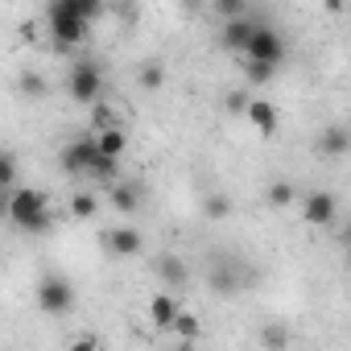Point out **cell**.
<instances>
[{"label":"cell","instance_id":"9a60e30c","mask_svg":"<svg viewBox=\"0 0 351 351\" xmlns=\"http://www.w3.org/2000/svg\"><path fill=\"white\" fill-rule=\"evenodd\" d=\"M112 207H116L120 215H132V211L141 207V191H136L132 182H116V186H112Z\"/></svg>","mask_w":351,"mask_h":351},{"label":"cell","instance_id":"7a4b0ae2","mask_svg":"<svg viewBox=\"0 0 351 351\" xmlns=\"http://www.w3.org/2000/svg\"><path fill=\"white\" fill-rule=\"evenodd\" d=\"M66 91H71V99L83 104V108L99 104V95H104V71H99V62L79 58V62L71 66V75H66Z\"/></svg>","mask_w":351,"mask_h":351},{"label":"cell","instance_id":"f1b7e54d","mask_svg":"<svg viewBox=\"0 0 351 351\" xmlns=\"http://www.w3.org/2000/svg\"><path fill=\"white\" fill-rule=\"evenodd\" d=\"M66 351H99V339L95 335H79V339H71Z\"/></svg>","mask_w":351,"mask_h":351},{"label":"cell","instance_id":"4316f807","mask_svg":"<svg viewBox=\"0 0 351 351\" xmlns=\"http://www.w3.org/2000/svg\"><path fill=\"white\" fill-rule=\"evenodd\" d=\"M273 71H277V66H265V62H248V66H244L248 83H269V79H273Z\"/></svg>","mask_w":351,"mask_h":351},{"label":"cell","instance_id":"f546056e","mask_svg":"<svg viewBox=\"0 0 351 351\" xmlns=\"http://www.w3.org/2000/svg\"><path fill=\"white\" fill-rule=\"evenodd\" d=\"M244 104H248L244 91H232V95H228V108H232V112H244Z\"/></svg>","mask_w":351,"mask_h":351},{"label":"cell","instance_id":"d6986e66","mask_svg":"<svg viewBox=\"0 0 351 351\" xmlns=\"http://www.w3.org/2000/svg\"><path fill=\"white\" fill-rule=\"evenodd\" d=\"M261 343H265L269 351H285V347H289V330H285L281 322H269V326H261Z\"/></svg>","mask_w":351,"mask_h":351},{"label":"cell","instance_id":"3957f363","mask_svg":"<svg viewBox=\"0 0 351 351\" xmlns=\"http://www.w3.org/2000/svg\"><path fill=\"white\" fill-rule=\"evenodd\" d=\"M34 298H38V310H42V314H54V318H62V314L75 310V285H71L62 273H42Z\"/></svg>","mask_w":351,"mask_h":351},{"label":"cell","instance_id":"8fae6325","mask_svg":"<svg viewBox=\"0 0 351 351\" xmlns=\"http://www.w3.org/2000/svg\"><path fill=\"white\" fill-rule=\"evenodd\" d=\"M141 248H145V240H141L136 228H112L108 232V252L112 256H136Z\"/></svg>","mask_w":351,"mask_h":351},{"label":"cell","instance_id":"8992f818","mask_svg":"<svg viewBox=\"0 0 351 351\" xmlns=\"http://www.w3.org/2000/svg\"><path fill=\"white\" fill-rule=\"evenodd\" d=\"M42 211H50V195H46V191H38V186H21V191L9 195V219H13L17 228H25V223L38 219Z\"/></svg>","mask_w":351,"mask_h":351},{"label":"cell","instance_id":"484cf974","mask_svg":"<svg viewBox=\"0 0 351 351\" xmlns=\"http://www.w3.org/2000/svg\"><path fill=\"white\" fill-rule=\"evenodd\" d=\"M21 232H25V236H46V232H54V211H42V215L29 219Z\"/></svg>","mask_w":351,"mask_h":351},{"label":"cell","instance_id":"7402d4cb","mask_svg":"<svg viewBox=\"0 0 351 351\" xmlns=\"http://www.w3.org/2000/svg\"><path fill=\"white\" fill-rule=\"evenodd\" d=\"M13 182H17V157L0 149V191H13Z\"/></svg>","mask_w":351,"mask_h":351},{"label":"cell","instance_id":"cb8c5ba5","mask_svg":"<svg viewBox=\"0 0 351 351\" xmlns=\"http://www.w3.org/2000/svg\"><path fill=\"white\" fill-rule=\"evenodd\" d=\"M91 124H95V132H104V128H116L120 116L112 108H104V104H91Z\"/></svg>","mask_w":351,"mask_h":351},{"label":"cell","instance_id":"44dd1931","mask_svg":"<svg viewBox=\"0 0 351 351\" xmlns=\"http://www.w3.org/2000/svg\"><path fill=\"white\" fill-rule=\"evenodd\" d=\"M136 83H141L145 91H157V87L165 83V66H161V62H145L141 75H136Z\"/></svg>","mask_w":351,"mask_h":351},{"label":"cell","instance_id":"7c38bea8","mask_svg":"<svg viewBox=\"0 0 351 351\" xmlns=\"http://www.w3.org/2000/svg\"><path fill=\"white\" fill-rule=\"evenodd\" d=\"M182 306H178V298L173 293H153L149 298V322L157 326V330H169V322H173V314H178Z\"/></svg>","mask_w":351,"mask_h":351},{"label":"cell","instance_id":"e0dca14e","mask_svg":"<svg viewBox=\"0 0 351 351\" xmlns=\"http://www.w3.org/2000/svg\"><path fill=\"white\" fill-rule=\"evenodd\" d=\"M62 9H66L75 21H83V25H91V21L104 13V5H99V0H62Z\"/></svg>","mask_w":351,"mask_h":351},{"label":"cell","instance_id":"5b68a950","mask_svg":"<svg viewBox=\"0 0 351 351\" xmlns=\"http://www.w3.org/2000/svg\"><path fill=\"white\" fill-rule=\"evenodd\" d=\"M244 54H248V62H265V66H277V62L285 58V38H281L273 25L256 21V29H252L248 46H244Z\"/></svg>","mask_w":351,"mask_h":351},{"label":"cell","instance_id":"2e32d148","mask_svg":"<svg viewBox=\"0 0 351 351\" xmlns=\"http://www.w3.org/2000/svg\"><path fill=\"white\" fill-rule=\"evenodd\" d=\"M265 203L281 211V207L298 203V186H293V182H285V178H277V182H269V191H265Z\"/></svg>","mask_w":351,"mask_h":351},{"label":"cell","instance_id":"9c48e42d","mask_svg":"<svg viewBox=\"0 0 351 351\" xmlns=\"http://www.w3.org/2000/svg\"><path fill=\"white\" fill-rule=\"evenodd\" d=\"M252 29H256V17H252V9H248V13H244V17H236V21H223L219 42H223L228 50H244V46H248V38H252Z\"/></svg>","mask_w":351,"mask_h":351},{"label":"cell","instance_id":"5bb4252c","mask_svg":"<svg viewBox=\"0 0 351 351\" xmlns=\"http://www.w3.org/2000/svg\"><path fill=\"white\" fill-rule=\"evenodd\" d=\"M153 269H157V277H165L169 285H186V281H191V269H186L178 256H157Z\"/></svg>","mask_w":351,"mask_h":351},{"label":"cell","instance_id":"4fadbf2b","mask_svg":"<svg viewBox=\"0 0 351 351\" xmlns=\"http://www.w3.org/2000/svg\"><path fill=\"white\" fill-rule=\"evenodd\" d=\"M351 149V132L343 128V124H330L326 132H318V153H326V157H343Z\"/></svg>","mask_w":351,"mask_h":351},{"label":"cell","instance_id":"83f0119b","mask_svg":"<svg viewBox=\"0 0 351 351\" xmlns=\"http://www.w3.org/2000/svg\"><path fill=\"white\" fill-rule=\"evenodd\" d=\"M203 211H207V215H211V219H223V215H228V211H232V203H228V195H211V199H207V207H203Z\"/></svg>","mask_w":351,"mask_h":351},{"label":"cell","instance_id":"6da1fadb","mask_svg":"<svg viewBox=\"0 0 351 351\" xmlns=\"http://www.w3.org/2000/svg\"><path fill=\"white\" fill-rule=\"evenodd\" d=\"M62 169H66V173H87V178H95V182H116L120 161L99 157L95 141H91V136H79V141H71V145L62 149Z\"/></svg>","mask_w":351,"mask_h":351},{"label":"cell","instance_id":"30bf717a","mask_svg":"<svg viewBox=\"0 0 351 351\" xmlns=\"http://www.w3.org/2000/svg\"><path fill=\"white\" fill-rule=\"evenodd\" d=\"M91 141H95L99 157H108V161H120V157H124V149H128V132H124V124L104 128V132H91Z\"/></svg>","mask_w":351,"mask_h":351},{"label":"cell","instance_id":"ffe728a7","mask_svg":"<svg viewBox=\"0 0 351 351\" xmlns=\"http://www.w3.org/2000/svg\"><path fill=\"white\" fill-rule=\"evenodd\" d=\"M17 87H21V95H25V99H42V95H46V79H42L38 71H21Z\"/></svg>","mask_w":351,"mask_h":351},{"label":"cell","instance_id":"277c9868","mask_svg":"<svg viewBox=\"0 0 351 351\" xmlns=\"http://www.w3.org/2000/svg\"><path fill=\"white\" fill-rule=\"evenodd\" d=\"M46 29H50V38H54V46H58V50H75V46H83V42H87V25H83V21H75V17L62 9V0L46 9Z\"/></svg>","mask_w":351,"mask_h":351},{"label":"cell","instance_id":"ba28073f","mask_svg":"<svg viewBox=\"0 0 351 351\" xmlns=\"http://www.w3.org/2000/svg\"><path fill=\"white\" fill-rule=\"evenodd\" d=\"M244 116H248V124H252L261 136H277L281 116H277V108H273L269 99H248V104H244Z\"/></svg>","mask_w":351,"mask_h":351},{"label":"cell","instance_id":"ac0fdd59","mask_svg":"<svg viewBox=\"0 0 351 351\" xmlns=\"http://www.w3.org/2000/svg\"><path fill=\"white\" fill-rule=\"evenodd\" d=\"M169 330H173V335H182V339H195V335L203 330V322H199V314L178 310V314H173V322H169Z\"/></svg>","mask_w":351,"mask_h":351},{"label":"cell","instance_id":"603a6c76","mask_svg":"<svg viewBox=\"0 0 351 351\" xmlns=\"http://www.w3.org/2000/svg\"><path fill=\"white\" fill-rule=\"evenodd\" d=\"M95 211H99V199H95V195H87V191H83V195H75V199H71V215H75V219H91Z\"/></svg>","mask_w":351,"mask_h":351},{"label":"cell","instance_id":"d4e9b609","mask_svg":"<svg viewBox=\"0 0 351 351\" xmlns=\"http://www.w3.org/2000/svg\"><path fill=\"white\" fill-rule=\"evenodd\" d=\"M215 13H219L223 21H236V17L248 13V5H244V0H215Z\"/></svg>","mask_w":351,"mask_h":351},{"label":"cell","instance_id":"52a82bcc","mask_svg":"<svg viewBox=\"0 0 351 351\" xmlns=\"http://www.w3.org/2000/svg\"><path fill=\"white\" fill-rule=\"evenodd\" d=\"M302 215H306V223L326 228V223H335V215H339V199H335L330 191H310V195L302 199Z\"/></svg>","mask_w":351,"mask_h":351},{"label":"cell","instance_id":"4dcf8cb0","mask_svg":"<svg viewBox=\"0 0 351 351\" xmlns=\"http://www.w3.org/2000/svg\"><path fill=\"white\" fill-rule=\"evenodd\" d=\"M0 219H9V191H0Z\"/></svg>","mask_w":351,"mask_h":351}]
</instances>
